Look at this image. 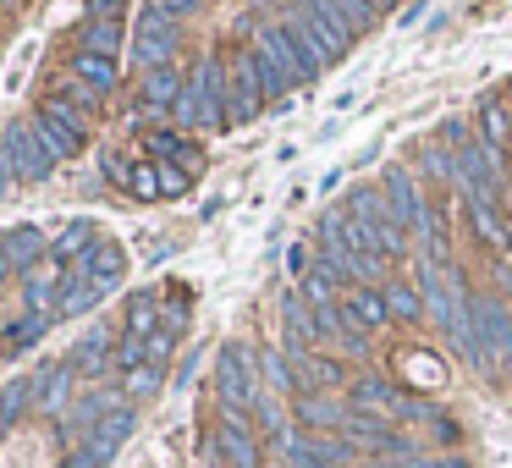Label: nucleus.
<instances>
[{
	"instance_id": "1",
	"label": "nucleus",
	"mask_w": 512,
	"mask_h": 468,
	"mask_svg": "<svg viewBox=\"0 0 512 468\" xmlns=\"http://www.w3.org/2000/svg\"><path fill=\"white\" fill-rule=\"evenodd\" d=\"M177 116L188 127H204V133H221L226 127V56H204L199 67H193Z\"/></svg>"
},
{
	"instance_id": "2",
	"label": "nucleus",
	"mask_w": 512,
	"mask_h": 468,
	"mask_svg": "<svg viewBox=\"0 0 512 468\" xmlns=\"http://www.w3.org/2000/svg\"><path fill=\"white\" fill-rule=\"evenodd\" d=\"M259 397H265V386H259V353L243 342H226L221 358H215V402L226 413H248L254 419Z\"/></svg>"
},
{
	"instance_id": "3",
	"label": "nucleus",
	"mask_w": 512,
	"mask_h": 468,
	"mask_svg": "<svg viewBox=\"0 0 512 468\" xmlns=\"http://www.w3.org/2000/svg\"><path fill=\"white\" fill-rule=\"evenodd\" d=\"M413 287H419V298H424V320H435L441 331L474 303L463 287V276H457V265H446V259H424V254L413 259Z\"/></svg>"
},
{
	"instance_id": "4",
	"label": "nucleus",
	"mask_w": 512,
	"mask_h": 468,
	"mask_svg": "<svg viewBox=\"0 0 512 468\" xmlns=\"http://www.w3.org/2000/svg\"><path fill=\"white\" fill-rule=\"evenodd\" d=\"M347 215H353L358 226H364L369 237H375V248L397 265L402 254H408V232L397 226V215H391V204H386V188H353L347 193V204H342Z\"/></svg>"
},
{
	"instance_id": "5",
	"label": "nucleus",
	"mask_w": 512,
	"mask_h": 468,
	"mask_svg": "<svg viewBox=\"0 0 512 468\" xmlns=\"http://www.w3.org/2000/svg\"><path fill=\"white\" fill-rule=\"evenodd\" d=\"M34 127H39V138H45V149L56 160H78L83 149H89V116L72 100H61V94H50V100L39 105Z\"/></svg>"
},
{
	"instance_id": "6",
	"label": "nucleus",
	"mask_w": 512,
	"mask_h": 468,
	"mask_svg": "<svg viewBox=\"0 0 512 468\" xmlns=\"http://www.w3.org/2000/svg\"><path fill=\"white\" fill-rule=\"evenodd\" d=\"M0 166L17 182H45L50 171H56V155L45 149V138H39L34 122H12L0 133Z\"/></svg>"
},
{
	"instance_id": "7",
	"label": "nucleus",
	"mask_w": 512,
	"mask_h": 468,
	"mask_svg": "<svg viewBox=\"0 0 512 468\" xmlns=\"http://www.w3.org/2000/svg\"><path fill=\"white\" fill-rule=\"evenodd\" d=\"M133 430H138V413H133V402H122V408L105 413V419L94 424L78 446H72V457L61 468H111V457L127 446V435H133Z\"/></svg>"
},
{
	"instance_id": "8",
	"label": "nucleus",
	"mask_w": 512,
	"mask_h": 468,
	"mask_svg": "<svg viewBox=\"0 0 512 468\" xmlns=\"http://www.w3.org/2000/svg\"><path fill=\"white\" fill-rule=\"evenodd\" d=\"M265 111V83H259L254 45L226 56V122H254Z\"/></svg>"
},
{
	"instance_id": "9",
	"label": "nucleus",
	"mask_w": 512,
	"mask_h": 468,
	"mask_svg": "<svg viewBox=\"0 0 512 468\" xmlns=\"http://www.w3.org/2000/svg\"><path fill=\"white\" fill-rule=\"evenodd\" d=\"M281 23H287V28H298V34L309 39V45L320 50L325 61H342L347 50H353V39H358L347 23H336V17H325L320 6H309V0H298V6H287V12H281Z\"/></svg>"
},
{
	"instance_id": "10",
	"label": "nucleus",
	"mask_w": 512,
	"mask_h": 468,
	"mask_svg": "<svg viewBox=\"0 0 512 468\" xmlns=\"http://www.w3.org/2000/svg\"><path fill=\"white\" fill-rule=\"evenodd\" d=\"M177 45H182V23H171V17H160L155 6H144V12H138V28H133V61L138 67L144 72L171 67Z\"/></svg>"
},
{
	"instance_id": "11",
	"label": "nucleus",
	"mask_w": 512,
	"mask_h": 468,
	"mask_svg": "<svg viewBox=\"0 0 512 468\" xmlns=\"http://www.w3.org/2000/svg\"><path fill=\"white\" fill-rule=\"evenodd\" d=\"M215 446H221V468H265L259 424L248 413H215Z\"/></svg>"
},
{
	"instance_id": "12",
	"label": "nucleus",
	"mask_w": 512,
	"mask_h": 468,
	"mask_svg": "<svg viewBox=\"0 0 512 468\" xmlns=\"http://www.w3.org/2000/svg\"><path fill=\"white\" fill-rule=\"evenodd\" d=\"M50 243L39 226H12V232H0V281H23L45 265Z\"/></svg>"
},
{
	"instance_id": "13",
	"label": "nucleus",
	"mask_w": 512,
	"mask_h": 468,
	"mask_svg": "<svg viewBox=\"0 0 512 468\" xmlns=\"http://www.w3.org/2000/svg\"><path fill=\"white\" fill-rule=\"evenodd\" d=\"M188 171H177V166H160V160H144V166H127V177H122V188L133 193V199H182L188 193Z\"/></svg>"
},
{
	"instance_id": "14",
	"label": "nucleus",
	"mask_w": 512,
	"mask_h": 468,
	"mask_svg": "<svg viewBox=\"0 0 512 468\" xmlns=\"http://www.w3.org/2000/svg\"><path fill=\"white\" fill-rule=\"evenodd\" d=\"M474 325H479V342L490 353V369L512 364V309L501 298H474Z\"/></svg>"
},
{
	"instance_id": "15",
	"label": "nucleus",
	"mask_w": 512,
	"mask_h": 468,
	"mask_svg": "<svg viewBox=\"0 0 512 468\" xmlns=\"http://www.w3.org/2000/svg\"><path fill=\"white\" fill-rule=\"evenodd\" d=\"M292 413H298V424L309 435H336V430H347V419H353V408H347L336 391H303V397L292 402Z\"/></svg>"
},
{
	"instance_id": "16",
	"label": "nucleus",
	"mask_w": 512,
	"mask_h": 468,
	"mask_svg": "<svg viewBox=\"0 0 512 468\" xmlns=\"http://www.w3.org/2000/svg\"><path fill=\"white\" fill-rule=\"evenodd\" d=\"M182 89H188V78H182L177 67H155L144 72V83H138V111L144 116H166L182 105Z\"/></svg>"
},
{
	"instance_id": "17",
	"label": "nucleus",
	"mask_w": 512,
	"mask_h": 468,
	"mask_svg": "<svg viewBox=\"0 0 512 468\" xmlns=\"http://www.w3.org/2000/svg\"><path fill=\"white\" fill-rule=\"evenodd\" d=\"M72 270H78V276H89L94 287L111 298V292L122 287V276H127V248L122 243H105V237H100V243L89 248V259H83V265H72Z\"/></svg>"
},
{
	"instance_id": "18",
	"label": "nucleus",
	"mask_w": 512,
	"mask_h": 468,
	"mask_svg": "<svg viewBox=\"0 0 512 468\" xmlns=\"http://www.w3.org/2000/svg\"><path fill=\"white\" fill-rule=\"evenodd\" d=\"M342 309H347V320L358 325V331H386L391 325V309H386V287H347V298H342Z\"/></svg>"
},
{
	"instance_id": "19",
	"label": "nucleus",
	"mask_w": 512,
	"mask_h": 468,
	"mask_svg": "<svg viewBox=\"0 0 512 468\" xmlns=\"http://www.w3.org/2000/svg\"><path fill=\"white\" fill-rule=\"evenodd\" d=\"M386 204H391V215H397V226L402 232H413V221L424 215V193H419V182H413V171H386Z\"/></svg>"
},
{
	"instance_id": "20",
	"label": "nucleus",
	"mask_w": 512,
	"mask_h": 468,
	"mask_svg": "<svg viewBox=\"0 0 512 468\" xmlns=\"http://www.w3.org/2000/svg\"><path fill=\"white\" fill-rule=\"evenodd\" d=\"M94 303H105V292L94 287L89 276H78V270H61V287H56V320H78V314H89Z\"/></svg>"
},
{
	"instance_id": "21",
	"label": "nucleus",
	"mask_w": 512,
	"mask_h": 468,
	"mask_svg": "<svg viewBox=\"0 0 512 468\" xmlns=\"http://www.w3.org/2000/svg\"><path fill=\"white\" fill-rule=\"evenodd\" d=\"M281 331H287V347H303L309 353L314 342H320V325H314V309H309V298H303L298 287L281 298Z\"/></svg>"
},
{
	"instance_id": "22",
	"label": "nucleus",
	"mask_w": 512,
	"mask_h": 468,
	"mask_svg": "<svg viewBox=\"0 0 512 468\" xmlns=\"http://www.w3.org/2000/svg\"><path fill=\"white\" fill-rule=\"evenodd\" d=\"M116 364V336L105 331V325H94L89 336H83L78 347H72V369H78V375H105V369Z\"/></svg>"
},
{
	"instance_id": "23",
	"label": "nucleus",
	"mask_w": 512,
	"mask_h": 468,
	"mask_svg": "<svg viewBox=\"0 0 512 468\" xmlns=\"http://www.w3.org/2000/svg\"><path fill=\"white\" fill-rule=\"evenodd\" d=\"M479 144L490 149L496 160H507V149H512V105H501V100H485L479 105Z\"/></svg>"
},
{
	"instance_id": "24",
	"label": "nucleus",
	"mask_w": 512,
	"mask_h": 468,
	"mask_svg": "<svg viewBox=\"0 0 512 468\" xmlns=\"http://www.w3.org/2000/svg\"><path fill=\"white\" fill-rule=\"evenodd\" d=\"M144 149H149V160H160V166H177V171H199V144H188L182 133H144Z\"/></svg>"
},
{
	"instance_id": "25",
	"label": "nucleus",
	"mask_w": 512,
	"mask_h": 468,
	"mask_svg": "<svg viewBox=\"0 0 512 468\" xmlns=\"http://www.w3.org/2000/svg\"><path fill=\"white\" fill-rule=\"evenodd\" d=\"M94 243H100V237H94V221H67L56 232V243H50V259H56L61 270H72V265H83V259H89Z\"/></svg>"
},
{
	"instance_id": "26",
	"label": "nucleus",
	"mask_w": 512,
	"mask_h": 468,
	"mask_svg": "<svg viewBox=\"0 0 512 468\" xmlns=\"http://www.w3.org/2000/svg\"><path fill=\"white\" fill-rule=\"evenodd\" d=\"M127 45V28H122V17H89V23L78 28V50H89V56H111L116 61V50Z\"/></svg>"
},
{
	"instance_id": "27",
	"label": "nucleus",
	"mask_w": 512,
	"mask_h": 468,
	"mask_svg": "<svg viewBox=\"0 0 512 468\" xmlns=\"http://www.w3.org/2000/svg\"><path fill=\"white\" fill-rule=\"evenodd\" d=\"M72 380H78L72 358H61V364H45V369L34 375V402H39V408H50V413H56L61 402L72 397Z\"/></svg>"
},
{
	"instance_id": "28",
	"label": "nucleus",
	"mask_w": 512,
	"mask_h": 468,
	"mask_svg": "<svg viewBox=\"0 0 512 468\" xmlns=\"http://www.w3.org/2000/svg\"><path fill=\"white\" fill-rule=\"evenodd\" d=\"M298 292L309 298V309H336V303L347 298V281H342V276H336V270L320 259V265H314L309 276L298 281Z\"/></svg>"
},
{
	"instance_id": "29",
	"label": "nucleus",
	"mask_w": 512,
	"mask_h": 468,
	"mask_svg": "<svg viewBox=\"0 0 512 468\" xmlns=\"http://www.w3.org/2000/svg\"><path fill=\"white\" fill-rule=\"evenodd\" d=\"M116 397H122V391H111V386H100V391H89V397H83V402H78V408H72V413H67V430H72V435H78V441H83V435H89V430H94V424H100V419H105V413H116V408H122V402H116Z\"/></svg>"
},
{
	"instance_id": "30",
	"label": "nucleus",
	"mask_w": 512,
	"mask_h": 468,
	"mask_svg": "<svg viewBox=\"0 0 512 468\" xmlns=\"http://www.w3.org/2000/svg\"><path fill=\"white\" fill-rule=\"evenodd\" d=\"M72 78L89 83L94 94H111L116 83H122V72H116L111 56H89V50H72Z\"/></svg>"
},
{
	"instance_id": "31",
	"label": "nucleus",
	"mask_w": 512,
	"mask_h": 468,
	"mask_svg": "<svg viewBox=\"0 0 512 468\" xmlns=\"http://www.w3.org/2000/svg\"><path fill=\"white\" fill-rule=\"evenodd\" d=\"M160 325H166V320H160V292H133V298H127V331H122V336L149 342Z\"/></svg>"
},
{
	"instance_id": "32",
	"label": "nucleus",
	"mask_w": 512,
	"mask_h": 468,
	"mask_svg": "<svg viewBox=\"0 0 512 468\" xmlns=\"http://www.w3.org/2000/svg\"><path fill=\"white\" fill-rule=\"evenodd\" d=\"M254 61H259V83H265V94H287L292 83H298V72L281 61V50L270 45L265 34H259V45H254Z\"/></svg>"
},
{
	"instance_id": "33",
	"label": "nucleus",
	"mask_w": 512,
	"mask_h": 468,
	"mask_svg": "<svg viewBox=\"0 0 512 468\" xmlns=\"http://www.w3.org/2000/svg\"><path fill=\"white\" fill-rule=\"evenodd\" d=\"M28 408H39V402H34V375L12 380V386H0V435L12 430V424L23 419Z\"/></svg>"
},
{
	"instance_id": "34",
	"label": "nucleus",
	"mask_w": 512,
	"mask_h": 468,
	"mask_svg": "<svg viewBox=\"0 0 512 468\" xmlns=\"http://www.w3.org/2000/svg\"><path fill=\"white\" fill-rule=\"evenodd\" d=\"M309 6H320V12L336 17V23H347L353 34H364V28L375 23V6H369V0H309Z\"/></svg>"
},
{
	"instance_id": "35",
	"label": "nucleus",
	"mask_w": 512,
	"mask_h": 468,
	"mask_svg": "<svg viewBox=\"0 0 512 468\" xmlns=\"http://www.w3.org/2000/svg\"><path fill=\"white\" fill-rule=\"evenodd\" d=\"M386 309L391 320H424V298L413 281H386Z\"/></svg>"
},
{
	"instance_id": "36",
	"label": "nucleus",
	"mask_w": 512,
	"mask_h": 468,
	"mask_svg": "<svg viewBox=\"0 0 512 468\" xmlns=\"http://www.w3.org/2000/svg\"><path fill=\"white\" fill-rule=\"evenodd\" d=\"M50 320H56V314H34V309H28V314H17V320L6 325V342H12V347H34L39 336L50 331Z\"/></svg>"
},
{
	"instance_id": "37",
	"label": "nucleus",
	"mask_w": 512,
	"mask_h": 468,
	"mask_svg": "<svg viewBox=\"0 0 512 468\" xmlns=\"http://www.w3.org/2000/svg\"><path fill=\"white\" fill-rule=\"evenodd\" d=\"M254 419H259V430H265L270 441H281V435H287V408H281L276 391H265V397L254 402Z\"/></svg>"
},
{
	"instance_id": "38",
	"label": "nucleus",
	"mask_w": 512,
	"mask_h": 468,
	"mask_svg": "<svg viewBox=\"0 0 512 468\" xmlns=\"http://www.w3.org/2000/svg\"><path fill=\"white\" fill-rule=\"evenodd\" d=\"M160 386H166V364H144V369H127L122 375V397H149Z\"/></svg>"
},
{
	"instance_id": "39",
	"label": "nucleus",
	"mask_w": 512,
	"mask_h": 468,
	"mask_svg": "<svg viewBox=\"0 0 512 468\" xmlns=\"http://www.w3.org/2000/svg\"><path fill=\"white\" fill-rule=\"evenodd\" d=\"M413 160H419L435 182H452V149H446V144H419V149H413Z\"/></svg>"
},
{
	"instance_id": "40",
	"label": "nucleus",
	"mask_w": 512,
	"mask_h": 468,
	"mask_svg": "<svg viewBox=\"0 0 512 468\" xmlns=\"http://www.w3.org/2000/svg\"><path fill=\"white\" fill-rule=\"evenodd\" d=\"M61 100H72V105H78L83 116H94V111H100V100H105V94H94L89 83H78V78H72L67 89H61Z\"/></svg>"
},
{
	"instance_id": "41",
	"label": "nucleus",
	"mask_w": 512,
	"mask_h": 468,
	"mask_svg": "<svg viewBox=\"0 0 512 468\" xmlns=\"http://www.w3.org/2000/svg\"><path fill=\"white\" fill-rule=\"evenodd\" d=\"M160 17H171V23H182V17H193L199 12V0H149Z\"/></svg>"
},
{
	"instance_id": "42",
	"label": "nucleus",
	"mask_w": 512,
	"mask_h": 468,
	"mask_svg": "<svg viewBox=\"0 0 512 468\" xmlns=\"http://www.w3.org/2000/svg\"><path fill=\"white\" fill-rule=\"evenodd\" d=\"M166 331H171V336H182V331H188V303H182V298L166 309Z\"/></svg>"
},
{
	"instance_id": "43",
	"label": "nucleus",
	"mask_w": 512,
	"mask_h": 468,
	"mask_svg": "<svg viewBox=\"0 0 512 468\" xmlns=\"http://www.w3.org/2000/svg\"><path fill=\"white\" fill-rule=\"evenodd\" d=\"M358 468H424V457H369Z\"/></svg>"
},
{
	"instance_id": "44",
	"label": "nucleus",
	"mask_w": 512,
	"mask_h": 468,
	"mask_svg": "<svg viewBox=\"0 0 512 468\" xmlns=\"http://www.w3.org/2000/svg\"><path fill=\"white\" fill-rule=\"evenodd\" d=\"M430 430H435V441H446V446L457 441V424L446 419V413H435V419H430Z\"/></svg>"
},
{
	"instance_id": "45",
	"label": "nucleus",
	"mask_w": 512,
	"mask_h": 468,
	"mask_svg": "<svg viewBox=\"0 0 512 468\" xmlns=\"http://www.w3.org/2000/svg\"><path fill=\"white\" fill-rule=\"evenodd\" d=\"M127 0H89V17H122Z\"/></svg>"
},
{
	"instance_id": "46",
	"label": "nucleus",
	"mask_w": 512,
	"mask_h": 468,
	"mask_svg": "<svg viewBox=\"0 0 512 468\" xmlns=\"http://www.w3.org/2000/svg\"><path fill=\"white\" fill-rule=\"evenodd\" d=\"M144 254L160 265V259H171V254H177V243H160V237H149V243H144Z\"/></svg>"
},
{
	"instance_id": "47",
	"label": "nucleus",
	"mask_w": 512,
	"mask_h": 468,
	"mask_svg": "<svg viewBox=\"0 0 512 468\" xmlns=\"http://www.w3.org/2000/svg\"><path fill=\"white\" fill-rule=\"evenodd\" d=\"M424 468H468V457H435V463H424Z\"/></svg>"
},
{
	"instance_id": "48",
	"label": "nucleus",
	"mask_w": 512,
	"mask_h": 468,
	"mask_svg": "<svg viewBox=\"0 0 512 468\" xmlns=\"http://www.w3.org/2000/svg\"><path fill=\"white\" fill-rule=\"evenodd\" d=\"M0 193H6V166H0Z\"/></svg>"
},
{
	"instance_id": "49",
	"label": "nucleus",
	"mask_w": 512,
	"mask_h": 468,
	"mask_svg": "<svg viewBox=\"0 0 512 468\" xmlns=\"http://www.w3.org/2000/svg\"><path fill=\"white\" fill-rule=\"evenodd\" d=\"M369 6H391V0H369Z\"/></svg>"
},
{
	"instance_id": "50",
	"label": "nucleus",
	"mask_w": 512,
	"mask_h": 468,
	"mask_svg": "<svg viewBox=\"0 0 512 468\" xmlns=\"http://www.w3.org/2000/svg\"><path fill=\"white\" fill-rule=\"evenodd\" d=\"M17 6H23V0H17Z\"/></svg>"
}]
</instances>
